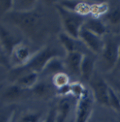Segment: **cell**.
I'll return each instance as SVG.
<instances>
[{"mask_svg": "<svg viewBox=\"0 0 120 122\" xmlns=\"http://www.w3.org/2000/svg\"><path fill=\"white\" fill-rule=\"evenodd\" d=\"M21 42L14 33L0 24V49L4 55L10 57L14 48Z\"/></svg>", "mask_w": 120, "mask_h": 122, "instance_id": "8", "label": "cell"}, {"mask_svg": "<svg viewBox=\"0 0 120 122\" xmlns=\"http://www.w3.org/2000/svg\"><path fill=\"white\" fill-rule=\"evenodd\" d=\"M59 41L63 48L67 53L71 52H80L85 54L82 50L83 47L87 48L79 39H76L65 32L61 33L59 35Z\"/></svg>", "mask_w": 120, "mask_h": 122, "instance_id": "11", "label": "cell"}, {"mask_svg": "<svg viewBox=\"0 0 120 122\" xmlns=\"http://www.w3.org/2000/svg\"><path fill=\"white\" fill-rule=\"evenodd\" d=\"M65 69L64 61H61L59 57L54 58L48 62V63L45 67L42 70V73L45 75H54L60 72H63Z\"/></svg>", "mask_w": 120, "mask_h": 122, "instance_id": "17", "label": "cell"}, {"mask_svg": "<svg viewBox=\"0 0 120 122\" xmlns=\"http://www.w3.org/2000/svg\"><path fill=\"white\" fill-rule=\"evenodd\" d=\"M60 51L53 47H45L33 54L29 62L18 67H14L11 71V77L14 82L18 77L28 72L40 73L48 62L54 58L60 57Z\"/></svg>", "mask_w": 120, "mask_h": 122, "instance_id": "1", "label": "cell"}, {"mask_svg": "<svg viewBox=\"0 0 120 122\" xmlns=\"http://www.w3.org/2000/svg\"><path fill=\"white\" fill-rule=\"evenodd\" d=\"M32 56L29 47L21 41L13 50L9 57V62H12L14 67H22L29 62Z\"/></svg>", "mask_w": 120, "mask_h": 122, "instance_id": "9", "label": "cell"}, {"mask_svg": "<svg viewBox=\"0 0 120 122\" xmlns=\"http://www.w3.org/2000/svg\"><path fill=\"white\" fill-rule=\"evenodd\" d=\"M38 76L39 74L37 72H28L18 77L14 83L25 90H32L37 83Z\"/></svg>", "mask_w": 120, "mask_h": 122, "instance_id": "14", "label": "cell"}, {"mask_svg": "<svg viewBox=\"0 0 120 122\" xmlns=\"http://www.w3.org/2000/svg\"><path fill=\"white\" fill-rule=\"evenodd\" d=\"M5 16L11 24L30 36L37 34L42 26V16L35 10L28 11L12 10Z\"/></svg>", "mask_w": 120, "mask_h": 122, "instance_id": "2", "label": "cell"}, {"mask_svg": "<svg viewBox=\"0 0 120 122\" xmlns=\"http://www.w3.org/2000/svg\"><path fill=\"white\" fill-rule=\"evenodd\" d=\"M95 62V59L90 55L85 54L83 56L81 65V77L86 81H90L93 76Z\"/></svg>", "mask_w": 120, "mask_h": 122, "instance_id": "13", "label": "cell"}, {"mask_svg": "<svg viewBox=\"0 0 120 122\" xmlns=\"http://www.w3.org/2000/svg\"><path fill=\"white\" fill-rule=\"evenodd\" d=\"M43 122H57L56 108H51L50 109Z\"/></svg>", "mask_w": 120, "mask_h": 122, "instance_id": "26", "label": "cell"}, {"mask_svg": "<svg viewBox=\"0 0 120 122\" xmlns=\"http://www.w3.org/2000/svg\"><path fill=\"white\" fill-rule=\"evenodd\" d=\"M53 85L58 89L62 88L69 85V77L64 72L56 74L53 76Z\"/></svg>", "mask_w": 120, "mask_h": 122, "instance_id": "21", "label": "cell"}, {"mask_svg": "<svg viewBox=\"0 0 120 122\" xmlns=\"http://www.w3.org/2000/svg\"><path fill=\"white\" fill-rule=\"evenodd\" d=\"M118 62L120 63V51H119V61Z\"/></svg>", "mask_w": 120, "mask_h": 122, "instance_id": "28", "label": "cell"}, {"mask_svg": "<svg viewBox=\"0 0 120 122\" xmlns=\"http://www.w3.org/2000/svg\"><path fill=\"white\" fill-rule=\"evenodd\" d=\"M84 55L80 52L67 53L64 61L65 69L73 75L81 77V65Z\"/></svg>", "mask_w": 120, "mask_h": 122, "instance_id": "10", "label": "cell"}, {"mask_svg": "<svg viewBox=\"0 0 120 122\" xmlns=\"http://www.w3.org/2000/svg\"><path fill=\"white\" fill-rule=\"evenodd\" d=\"M32 90L33 93L37 96V97H45L47 96L50 92L51 90V88L48 84L44 83V82H40V83H37V85L31 90Z\"/></svg>", "mask_w": 120, "mask_h": 122, "instance_id": "22", "label": "cell"}, {"mask_svg": "<svg viewBox=\"0 0 120 122\" xmlns=\"http://www.w3.org/2000/svg\"><path fill=\"white\" fill-rule=\"evenodd\" d=\"M91 96L92 95L86 89L77 100L74 122H88L93 109V97Z\"/></svg>", "mask_w": 120, "mask_h": 122, "instance_id": "4", "label": "cell"}, {"mask_svg": "<svg viewBox=\"0 0 120 122\" xmlns=\"http://www.w3.org/2000/svg\"><path fill=\"white\" fill-rule=\"evenodd\" d=\"M83 27L101 37H102L106 32V27L105 24L97 18L86 19Z\"/></svg>", "mask_w": 120, "mask_h": 122, "instance_id": "15", "label": "cell"}, {"mask_svg": "<svg viewBox=\"0 0 120 122\" xmlns=\"http://www.w3.org/2000/svg\"><path fill=\"white\" fill-rule=\"evenodd\" d=\"M119 94V97H120V94Z\"/></svg>", "mask_w": 120, "mask_h": 122, "instance_id": "29", "label": "cell"}, {"mask_svg": "<svg viewBox=\"0 0 120 122\" xmlns=\"http://www.w3.org/2000/svg\"><path fill=\"white\" fill-rule=\"evenodd\" d=\"M14 1H0V16L13 10Z\"/></svg>", "mask_w": 120, "mask_h": 122, "instance_id": "25", "label": "cell"}, {"mask_svg": "<svg viewBox=\"0 0 120 122\" xmlns=\"http://www.w3.org/2000/svg\"><path fill=\"white\" fill-rule=\"evenodd\" d=\"M91 93L93 98L101 105L110 107L109 97H110V86L106 82L99 77L92 76L90 81Z\"/></svg>", "mask_w": 120, "mask_h": 122, "instance_id": "5", "label": "cell"}, {"mask_svg": "<svg viewBox=\"0 0 120 122\" xmlns=\"http://www.w3.org/2000/svg\"><path fill=\"white\" fill-rule=\"evenodd\" d=\"M26 90H27L21 87L16 83H13L5 90L3 94V98L4 99L11 102L20 99Z\"/></svg>", "mask_w": 120, "mask_h": 122, "instance_id": "16", "label": "cell"}, {"mask_svg": "<svg viewBox=\"0 0 120 122\" xmlns=\"http://www.w3.org/2000/svg\"><path fill=\"white\" fill-rule=\"evenodd\" d=\"M41 113L34 111H28L21 114L14 122H39Z\"/></svg>", "mask_w": 120, "mask_h": 122, "instance_id": "20", "label": "cell"}, {"mask_svg": "<svg viewBox=\"0 0 120 122\" xmlns=\"http://www.w3.org/2000/svg\"><path fill=\"white\" fill-rule=\"evenodd\" d=\"M78 39L92 53L95 54H101L102 52L105 42L102 39V37L82 27L79 33Z\"/></svg>", "mask_w": 120, "mask_h": 122, "instance_id": "7", "label": "cell"}, {"mask_svg": "<svg viewBox=\"0 0 120 122\" xmlns=\"http://www.w3.org/2000/svg\"><path fill=\"white\" fill-rule=\"evenodd\" d=\"M109 105L110 108L120 112V99L118 93H116L112 87H110V97H109Z\"/></svg>", "mask_w": 120, "mask_h": 122, "instance_id": "23", "label": "cell"}, {"mask_svg": "<svg viewBox=\"0 0 120 122\" xmlns=\"http://www.w3.org/2000/svg\"><path fill=\"white\" fill-rule=\"evenodd\" d=\"M16 113V106L10 104L0 108V122H12Z\"/></svg>", "mask_w": 120, "mask_h": 122, "instance_id": "18", "label": "cell"}, {"mask_svg": "<svg viewBox=\"0 0 120 122\" xmlns=\"http://www.w3.org/2000/svg\"><path fill=\"white\" fill-rule=\"evenodd\" d=\"M71 95L64 96L59 101L56 107L57 122H65L67 119L73 107V99Z\"/></svg>", "mask_w": 120, "mask_h": 122, "instance_id": "12", "label": "cell"}, {"mask_svg": "<svg viewBox=\"0 0 120 122\" xmlns=\"http://www.w3.org/2000/svg\"><path fill=\"white\" fill-rule=\"evenodd\" d=\"M107 20L112 25H117L120 23V6L110 9L107 13Z\"/></svg>", "mask_w": 120, "mask_h": 122, "instance_id": "24", "label": "cell"}, {"mask_svg": "<svg viewBox=\"0 0 120 122\" xmlns=\"http://www.w3.org/2000/svg\"><path fill=\"white\" fill-rule=\"evenodd\" d=\"M37 1L24 0V1H14L13 10L18 11H28L34 10Z\"/></svg>", "mask_w": 120, "mask_h": 122, "instance_id": "19", "label": "cell"}, {"mask_svg": "<svg viewBox=\"0 0 120 122\" xmlns=\"http://www.w3.org/2000/svg\"><path fill=\"white\" fill-rule=\"evenodd\" d=\"M64 32L71 37L78 39L79 33L86 21V16L77 12L66 9L60 4L57 6Z\"/></svg>", "mask_w": 120, "mask_h": 122, "instance_id": "3", "label": "cell"}, {"mask_svg": "<svg viewBox=\"0 0 120 122\" xmlns=\"http://www.w3.org/2000/svg\"><path fill=\"white\" fill-rule=\"evenodd\" d=\"M120 43L113 40L105 42V46L101 53L103 65L106 70H112L119 61Z\"/></svg>", "mask_w": 120, "mask_h": 122, "instance_id": "6", "label": "cell"}, {"mask_svg": "<svg viewBox=\"0 0 120 122\" xmlns=\"http://www.w3.org/2000/svg\"><path fill=\"white\" fill-rule=\"evenodd\" d=\"M0 64H2L4 66L10 67V62L9 61H7L6 57H4V55H1L0 53Z\"/></svg>", "mask_w": 120, "mask_h": 122, "instance_id": "27", "label": "cell"}]
</instances>
